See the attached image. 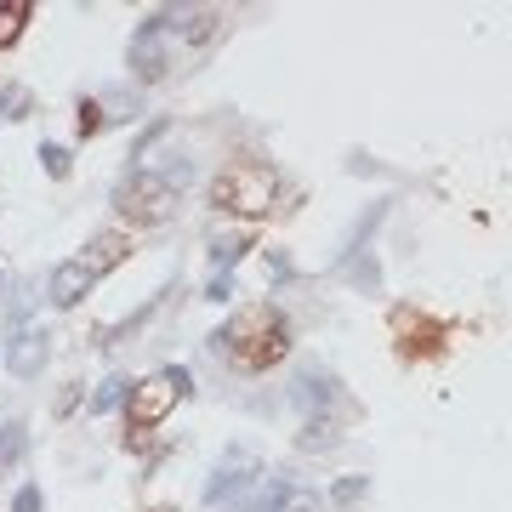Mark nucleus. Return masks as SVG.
Masks as SVG:
<instances>
[{
    "mask_svg": "<svg viewBox=\"0 0 512 512\" xmlns=\"http://www.w3.org/2000/svg\"><path fill=\"white\" fill-rule=\"evenodd\" d=\"M40 165H46V177H52V183H63V177L74 171V154L63 143H40Z\"/></svg>",
    "mask_w": 512,
    "mask_h": 512,
    "instance_id": "nucleus-18",
    "label": "nucleus"
},
{
    "mask_svg": "<svg viewBox=\"0 0 512 512\" xmlns=\"http://www.w3.org/2000/svg\"><path fill=\"white\" fill-rule=\"evenodd\" d=\"M12 512H46V495H40V484H23V490L12 495Z\"/></svg>",
    "mask_w": 512,
    "mask_h": 512,
    "instance_id": "nucleus-21",
    "label": "nucleus"
},
{
    "mask_svg": "<svg viewBox=\"0 0 512 512\" xmlns=\"http://www.w3.org/2000/svg\"><path fill=\"white\" fill-rule=\"evenodd\" d=\"M234 296V274H211V285H205V302H228Z\"/></svg>",
    "mask_w": 512,
    "mask_h": 512,
    "instance_id": "nucleus-23",
    "label": "nucleus"
},
{
    "mask_svg": "<svg viewBox=\"0 0 512 512\" xmlns=\"http://www.w3.org/2000/svg\"><path fill=\"white\" fill-rule=\"evenodd\" d=\"M268 512H325V501H319L308 484H279L274 501H268Z\"/></svg>",
    "mask_w": 512,
    "mask_h": 512,
    "instance_id": "nucleus-14",
    "label": "nucleus"
},
{
    "mask_svg": "<svg viewBox=\"0 0 512 512\" xmlns=\"http://www.w3.org/2000/svg\"><path fill=\"white\" fill-rule=\"evenodd\" d=\"M29 18H35V6L29 0H0V52H12L23 40V29H29Z\"/></svg>",
    "mask_w": 512,
    "mask_h": 512,
    "instance_id": "nucleus-12",
    "label": "nucleus"
},
{
    "mask_svg": "<svg viewBox=\"0 0 512 512\" xmlns=\"http://www.w3.org/2000/svg\"><path fill=\"white\" fill-rule=\"evenodd\" d=\"M23 444H29L23 421H6V427H0V467H12V461L23 456Z\"/></svg>",
    "mask_w": 512,
    "mask_h": 512,
    "instance_id": "nucleus-19",
    "label": "nucleus"
},
{
    "mask_svg": "<svg viewBox=\"0 0 512 512\" xmlns=\"http://www.w3.org/2000/svg\"><path fill=\"white\" fill-rule=\"evenodd\" d=\"M211 348L228 353V365L245 370V376H262L274 370L285 353H291V319L274 308V302H256V308H239L228 325L211 336Z\"/></svg>",
    "mask_w": 512,
    "mask_h": 512,
    "instance_id": "nucleus-1",
    "label": "nucleus"
},
{
    "mask_svg": "<svg viewBox=\"0 0 512 512\" xmlns=\"http://www.w3.org/2000/svg\"><path fill=\"white\" fill-rule=\"evenodd\" d=\"M165 131H171V126H165V120H160V126H148V131H143V137H137V160H148V148L160 143Z\"/></svg>",
    "mask_w": 512,
    "mask_h": 512,
    "instance_id": "nucleus-24",
    "label": "nucleus"
},
{
    "mask_svg": "<svg viewBox=\"0 0 512 512\" xmlns=\"http://www.w3.org/2000/svg\"><path fill=\"white\" fill-rule=\"evenodd\" d=\"M365 490H370V484H365L359 473H353V478H342V484H336V501H342V507H353V501H359Z\"/></svg>",
    "mask_w": 512,
    "mask_h": 512,
    "instance_id": "nucleus-22",
    "label": "nucleus"
},
{
    "mask_svg": "<svg viewBox=\"0 0 512 512\" xmlns=\"http://www.w3.org/2000/svg\"><path fill=\"white\" fill-rule=\"evenodd\" d=\"M177 205H183L177 183H165L160 171H143V165L131 177H120V188H114V217L126 228H165L177 217Z\"/></svg>",
    "mask_w": 512,
    "mask_h": 512,
    "instance_id": "nucleus-5",
    "label": "nucleus"
},
{
    "mask_svg": "<svg viewBox=\"0 0 512 512\" xmlns=\"http://www.w3.org/2000/svg\"><path fill=\"white\" fill-rule=\"evenodd\" d=\"M35 109V92L29 86H0V120H23Z\"/></svg>",
    "mask_w": 512,
    "mask_h": 512,
    "instance_id": "nucleus-17",
    "label": "nucleus"
},
{
    "mask_svg": "<svg viewBox=\"0 0 512 512\" xmlns=\"http://www.w3.org/2000/svg\"><path fill=\"white\" fill-rule=\"evenodd\" d=\"M103 126H109L103 103H97V97H80V109H74V131H80V143H86V137H97Z\"/></svg>",
    "mask_w": 512,
    "mask_h": 512,
    "instance_id": "nucleus-16",
    "label": "nucleus"
},
{
    "mask_svg": "<svg viewBox=\"0 0 512 512\" xmlns=\"http://www.w3.org/2000/svg\"><path fill=\"white\" fill-rule=\"evenodd\" d=\"M0 296H6V262H0Z\"/></svg>",
    "mask_w": 512,
    "mask_h": 512,
    "instance_id": "nucleus-25",
    "label": "nucleus"
},
{
    "mask_svg": "<svg viewBox=\"0 0 512 512\" xmlns=\"http://www.w3.org/2000/svg\"><path fill=\"white\" fill-rule=\"evenodd\" d=\"M274 194H279L274 165L251 160V154L228 160L217 177H211V205L228 211V217H268V211H274Z\"/></svg>",
    "mask_w": 512,
    "mask_h": 512,
    "instance_id": "nucleus-3",
    "label": "nucleus"
},
{
    "mask_svg": "<svg viewBox=\"0 0 512 512\" xmlns=\"http://www.w3.org/2000/svg\"><path fill=\"white\" fill-rule=\"evenodd\" d=\"M126 69L143 86H160L165 74L177 69V12H154V18L137 23V35L126 46Z\"/></svg>",
    "mask_w": 512,
    "mask_h": 512,
    "instance_id": "nucleus-6",
    "label": "nucleus"
},
{
    "mask_svg": "<svg viewBox=\"0 0 512 512\" xmlns=\"http://www.w3.org/2000/svg\"><path fill=\"white\" fill-rule=\"evenodd\" d=\"M387 330H393L399 359L427 365V359H444V353H450V325L433 319L427 308H416V302H393V308H387Z\"/></svg>",
    "mask_w": 512,
    "mask_h": 512,
    "instance_id": "nucleus-7",
    "label": "nucleus"
},
{
    "mask_svg": "<svg viewBox=\"0 0 512 512\" xmlns=\"http://www.w3.org/2000/svg\"><path fill=\"white\" fill-rule=\"evenodd\" d=\"M154 512H160V507H154Z\"/></svg>",
    "mask_w": 512,
    "mask_h": 512,
    "instance_id": "nucleus-26",
    "label": "nucleus"
},
{
    "mask_svg": "<svg viewBox=\"0 0 512 512\" xmlns=\"http://www.w3.org/2000/svg\"><path fill=\"white\" fill-rule=\"evenodd\" d=\"M97 279L86 274V262L80 256H69V262H57L52 268V285H46V296H52V308H80L86 296H92Z\"/></svg>",
    "mask_w": 512,
    "mask_h": 512,
    "instance_id": "nucleus-11",
    "label": "nucleus"
},
{
    "mask_svg": "<svg viewBox=\"0 0 512 512\" xmlns=\"http://www.w3.org/2000/svg\"><path fill=\"white\" fill-rule=\"evenodd\" d=\"M256 484H262V456H251V450H228V456L217 461L211 484H205V501L222 507V512H251Z\"/></svg>",
    "mask_w": 512,
    "mask_h": 512,
    "instance_id": "nucleus-8",
    "label": "nucleus"
},
{
    "mask_svg": "<svg viewBox=\"0 0 512 512\" xmlns=\"http://www.w3.org/2000/svg\"><path fill=\"white\" fill-rule=\"evenodd\" d=\"M353 256H359V268H353V285L376 296V291H382V262H376L370 251H353Z\"/></svg>",
    "mask_w": 512,
    "mask_h": 512,
    "instance_id": "nucleus-20",
    "label": "nucleus"
},
{
    "mask_svg": "<svg viewBox=\"0 0 512 512\" xmlns=\"http://www.w3.org/2000/svg\"><path fill=\"white\" fill-rule=\"evenodd\" d=\"M296 404L308 410V421H302V433H296V444L302 450H336L342 444V433H348L353 421H359V404L348 399V387L336 382L330 370H302L296 376Z\"/></svg>",
    "mask_w": 512,
    "mask_h": 512,
    "instance_id": "nucleus-2",
    "label": "nucleus"
},
{
    "mask_svg": "<svg viewBox=\"0 0 512 512\" xmlns=\"http://www.w3.org/2000/svg\"><path fill=\"white\" fill-rule=\"evenodd\" d=\"M126 256H131L126 228H97V234L86 239V251H80V262H86V274H92V279H103V274H114V268H120Z\"/></svg>",
    "mask_w": 512,
    "mask_h": 512,
    "instance_id": "nucleus-10",
    "label": "nucleus"
},
{
    "mask_svg": "<svg viewBox=\"0 0 512 512\" xmlns=\"http://www.w3.org/2000/svg\"><path fill=\"white\" fill-rule=\"evenodd\" d=\"M126 393H131L126 376H109V382H97V393H92V416H109V410H120V404H126Z\"/></svg>",
    "mask_w": 512,
    "mask_h": 512,
    "instance_id": "nucleus-15",
    "label": "nucleus"
},
{
    "mask_svg": "<svg viewBox=\"0 0 512 512\" xmlns=\"http://www.w3.org/2000/svg\"><path fill=\"white\" fill-rule=\"evenodd\" d=\"M52 359V330L35 325V319H12V342H6V370L18 382H35Z\"/></svg>",
    "mask_w": 512,
    "mask_h": 512,
    "instance_id": "nucleus-9",
    "label": "nucleus"
},
{
    "mask_svg": "<svg viewBox=\"0 0 512 512\" xmlns=\"http://www.w3.org/2000/svg\"><path fill=\"white\" fill-rule=\"evenodd\" d=\"M245 251H256V234H222V239H211V268H217V274H234V262Z\"/></svg>",
    "mask_w": 512,
    "mask_h": 512,
    "instance_id": "nucleus-13",
    "label": "nucleus"
},
{
    "mask_svg": "<svg viewBox=\"0 0 512 512\" xmlns=\"http://www.w3.org/2000/svg\"><path fill=\"white\" fill-rule=\"evenodd\" d=\"M194 393V376H188V365H160L154 376H143V382H131L126 393V444L148 439L154 427H160L177 404Z\"/></svg>",
    "mask_w": 512,
    "mask_h": 512,
    "instance_id": "nucleus-4",
    "label": "nucleus"
}]
</instances>
